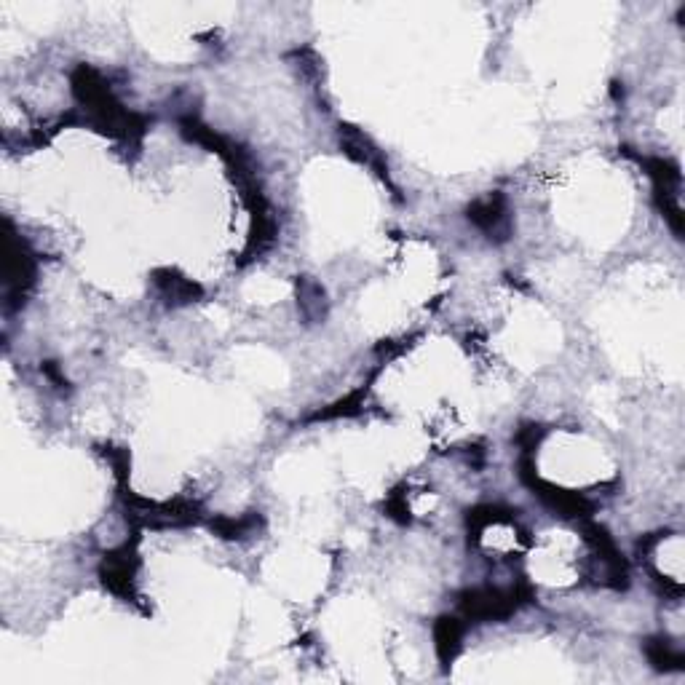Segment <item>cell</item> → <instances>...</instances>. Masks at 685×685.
<instances>
[{"label":"cell","mask_w":685,"mask_h":685,"mask_svg":"<svg viewBox=\"0 0 685 685\" xmlns=\"http://www.w3.org/2000/svg\"><path fill=\"white\" fill-rule=\"evenodd\" d=\"M386 509H388V517H394V520H399V522L410 520V509H407V504L399 496L388 498Z\"/></svg>","instance_id":"cell-14"},{"label":"cell","mask_w":685,"mask_h":685,"mask_svg":"<svg viewBox=\"0 0 685 685\" xmlns=\"http://www.w3.org/2000/svg\"><path fill=\"white\" fill-rule=\"evenodd\" d=\"M153 284L164 295L166 303H174V306H188V303H196V300L204 298V287L188 279V276H182L180 271H174V268L153 271Z\"/></svg>","instance_id":"cell-7"},{"label":"cell","mask_w":685,"mask_h":685,"mask_svg":"<svg viewBox=\"0 0 685 685\" xmlns=\"http://www.w3.org/2000/svg\"><path fill=\"white\" fill-rule=\"evenodd\" d=\"M520 469H522L520 471L522 482H525L530 490H536V496L541 498L549 509L560 512L562 517H573V520H584V517H589L592 504H589L584 496H578V493H568V490H560V487H554V485H549V482H544V479H538V474L533 471V461H530V455L522 458Z\"/></svg>","instance_id":"cell-2"},{"label":"cell","mask_w":685,"mask_h":685,"mask_svg":"<svg viewBox=\"0 0 685 685\" xmlns=\"http://www.w3.org/2000/svg\"><path fill=\"white\" fill-rule=\"evenodd\" d=\"M461 637H463V624L453 616H442L434 624V648H437V656L442 664H453L455 656L461 653Z\"/></svg>","instance_id":"cell-9"},{"label":"cell","mask_w":685,"mask_h":685,"mask_svg":"<svg viewBox=\"0 0 685 685\" xmlns=\"http://www.w3.org/2000/svg\"><path fill=\"white\" fill-rule=\"evenodd\" d=\"M137 565H140L137 552H134V546H129V544L121 546L118 552L105 554V560H102V568H100L102 584L108 586L113 595L124 597V600H132Z\"/></svg>","instance_id":"cell-4"},{"label":"cell","mask_w":685,"mask_h":685,"mask_svg":"<svg viewBox=\"0 0 685 685\" xmlns=\"http://www.w3.org/2000/svg\"><path fill=\"white\" fill-rule=\"evenodd\" d=\"M541 437H544V429H541V426H528V429H522L520 434H517V442L522 445L525 455H530L536 450L538 442H541Z\"/></svg>","instance_id":"cell-13"},{"label":"cell","mask_w":685,"mask_h":685,"mask_svg":"<svg viewBox=\"0 0 685 685\" xmlns=\"http://www.w3.org/2000/svg\"><path fill=\"white\" fill-rule=\"evenodd\" d=\"M3 268H6V292L25 298V292L33 287L35 281V260L22 244L6 239V257H3Z\"/></svg>","instance_id":"cell-6"},{"label":"cell","mask_w":685,"mask_h":685,"mask_svg":"<svg viewBox=\"0 0 685 685\" xmlns=\"http://www.w3.org/2000/svg\"><path fill=\"white\" fill-rule=\"evenodd\" d=\"M364 397H367V391L359 388V391L348 394L346 399H340V402L330 405L327 410H319L311 421H332V418H348V415H356L364 407Z\"/></svg>","instance_id":"cell-12"},{"label":"cell","mask_w":685,"mask_h":685,"mask_svg":"<svg viewBox=\"0 0 685 685\" xmlns=\"http://www.w3.org/2000/svg\"><path fill=\"white\" fill-rule=\"evenodd\" d=\"M298 308L306 324H319L327 319L330 303H327V292L311 276H300L298 279Z\"/></svg>","instance_id":"cell-8"},{"label":"cell","mask_w":685,"mask_h":685,"mask_svg":"<svg viewBox=\"0 0 685 685\" xmlns=\"http://www.w3.org/2000/svg\"><path fill=\"white\" fill-rule=\"evenodd\" d=\"M338 142L348 158H354L356 164H364V166H370V169H375V174H378L383 182H391V177H388L386 156L380 153L378 145H375V142L362 132V129H356V126H351V124H340Z\"/></svg>","instance_id":"cell-5"},{"label":"cell","mask_w":685,"mask_h":685,"mask_svg":"<svg viewBox=\"0 0 685 685\" xmlns=\"http://www.w3.org/2000/svg\"><path fill=\"white\" fill-rule=\"evenodd\" d=\"M263 517L260 514H244V517H220V520L212 522V530H215L217 536L220 538H236V541H241V538H249L255 536V533H260L263 530Z\"/></svg>","instance_id":"cell-10"},{"label":"cell","mask_w":685,"mask_h":685,"mask_svg":"<svg viewBox=\"0 0 685 685\" xmlns=\"http://www.w3.org/2000/svg\"><path fill=\"white\" fill-rule=\"evenodd\" d=\"M528 586H512V589H501V586H482V589H466L458 600V608L463 616L477 621H493L512 616L522 603H528Z\"/></svg>","instance_id":"cell-1"},{"label":"cell","mask_w":685,"mask_h":685,"mask_svg":"<svg viewBox=\"0 0 685 685\" xmlns=\"http://www.w3.org/2000/svg\"><path fill=\"white\" fill-rule=\"evenodd\" d=\"M645 656L651 661L653 667L659 672H672V669H683L685 656L683 651H677L675 645L669 640H661V637H651L645 640Z\"/></svg>","instance_id":"cell-11"},{"label":"cell","mask_w":685,"mask_h":685,"mask_svg":"<svg viewBox=\"0 0 685 685\" xmlns=\"http://www.w3.org/2000/svg\"><path fill=\"white\" fill-rule=\"evenodd\" d=\"M469 223L477 225L490 241H506L512 236V209L504 193H490L485 199L474 201L469 207Z\"/></svg>","instance_id":"cell-3"}]
</instances>
